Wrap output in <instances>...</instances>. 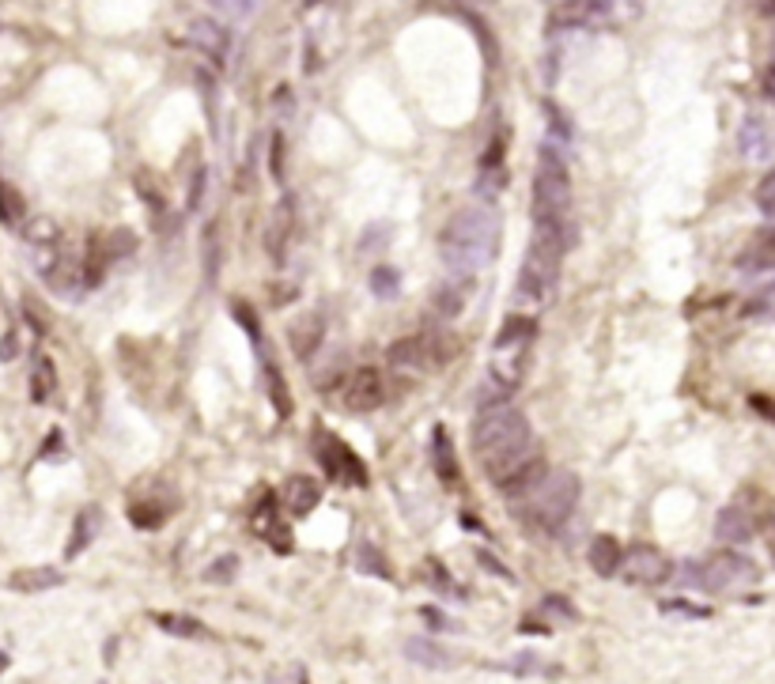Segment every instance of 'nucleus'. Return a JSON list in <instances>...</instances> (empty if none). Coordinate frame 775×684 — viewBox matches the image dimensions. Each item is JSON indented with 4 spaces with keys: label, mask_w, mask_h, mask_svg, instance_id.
I'll return each instance as SVG.
<instances>
[{
    "label": "nucleus",
    "mask_w": 775,
    "mask_h": 684,
    "mask_svg": "<svg viewBox=\"0 0 775 684\" xmlns=\"http://www.w3.org/2000/svg\"><path fill=\"white\" fill-rule=\"evenodd\" d=\"M473 454L481 458L488 480L500 484L507 473H515L518 465L537 454L530 439V420L507 401L481 405V416L473 424Z\"/></svg>",
    "instance_id": "nucleus-1"
},
{
    "label": "nucleus",
    "mask_w": 775,
    "mask_h": 684,
    "mask_svg": "<svg viewBox=\"0 0 775 684\" xmlns=\"http://www.w3.org/2000/svg\"><path fill=\"white\" fill-rule=\"evenodd\" d=\"M500 254V216L484 205H469L454 212L439 231V257L454 276H477Z\"/></svg>",
    "instance_id": "nucleus-2"
},
{
    "label": "nucleus",
    "mask_w": 775,
    "mask_h": 684,
    "mask_svg": "<svg viewBox=\"0 0 775 684\" xmlns=\"http://www.w3.org/2000/svg\"><path fill=\"white\" fill-rule=\"evenodd\" d=\"M568 223H545L534 220V239L522 257V273L515 284L518 303H545L560 280V261L568 254Z\"/></svg>",
    "instance_id": "nucleus-3"
},
{
    "label": "nucleus",
    "mask_w": 775,
    "mask_h": 684,
    "mask_svg": "<svg viewBox=\"0 0 775 684\" xmlns=\"http://www.w3.org/2000/svg\"><path fill=\"white\" fill-rule=\"evenodd\" d=\"M579 477L575 473H545L522 499H515V514L530 533H556L579 507Z\"/></svg>",
    "instance_id": "nucleus-4"
},
{
    "label": "nucleus",
    "mask_w": 775,
    "mask_h": 684,
    "mask_svg": "<svg viewBox=\"0 0 775 684\" xmlns=\"http://www.w3.org/2000/svg\"><path fill=\"white\" fill-rule=\"evenodd\" d=\"M571 212V178L564 159L556 148H541L537 155V178H534V220L545 223H568Z\"/></svg>",
    "instance_id": "nucleus-5"
},
{
    "label": "nucleus",
    "mask_w": 775,
    "mask_h": 684,
    "mask_svg": "<svg viewBox=\"0 0 775 684\" xmlns=\"http://www.w3.org/2000/svg\"><path fill=\"white\" fill-rule=\"evenodd\" d=\"M757 579H760L757 564L738 556V552H719L707 564H696V586L707 590V594H734V590L753 586Z\"/></svg>",
    "instance_id": "nucleus-6"
},
{
    "label": "nucleus",
    "mask_w": 775,
    "mask_h": 684,
    "mask_svg": "<svg viewBox=\"0 0 775 684\" xmlns=\"http://www.w3.org/2000/svg\"><path fill=\"white\" fill-rule=\"evenodd\" d=\"M314 454H318V462L326 465L329 477L345 480V484H356V488L367 484V465H363L333 431H322V428L314 431Z\"/></svg>",
    "instance_id": "nucleus-7"
},
{
    "label": "nucleus",
    "mask_w": 775,
    "mask_h": 684,
    "mask_svg": "<svg viewBox=\"0 0 775 684\" xmlns=\"http://www.w3.org/2000/svg\"><path fill=\"white\" fill-rule=\"evenodd\" d=\"M617 575H624V582H632V586H658V582L670 579V560L658 548L636 545L628 552H620Z\"/></svg>",
    "instance_id": "nucleus-8"
},
{
    "label": "nucleus",
    "mask_w": 775,
    "mask_h": 684,
    "mask_svg": "<svg viewBox=\"0 0 775 684\" xmlns=\"http://www.w3.org/2000/svg\"><path fill=\"white\" fill-rule=\"evenodd\" d=\"M450 356L447 348L435 341V337H405L390 348V363L394 367H405V371H431V367H443Z\"/></svg>",
    "instance_id": "nucleus-9"
},
{
    "label": "nucleus",
    "mask_w": 775,
    "mask_h": 684,
    "mask_svg": "<svg viewBox=\"0 0 775 684\" xmlns=\"http://www.w3.org/2000/svg\"><path fill=\"white\" fill-rule=\"evenodd\" d=\"M386 401V378L375 367H360L345 382V409L348 412H375Z\"/></svg>",
    "instance_id": "nucleus-10"
},
{
    "label": "nucleus",
    "mask_w": 775,
    "mask_h": 684,
    "mask_svg": "<svg viewBox=\"0 0 775 684\" xmlns=\"http://www.w3.org/2000/svg\"><path fill=\"white\" fill-rule=\"evenodd\" d=\"M753 533H757V514L741 507V503L723 507L719 518H715V537L726 541V545H745V541H753Z\"/></svg>",
    "instance_id": "nucleus-11"
},
{
    "label": "nucleus",
    "mask_w": 775,
    "mask_h": 684,
    "mask_svg": "<svg viewBox=\"0 0 775 684\" xmlns=\"http://www.w3.org/2000/svg\"><path fill=\"white\" fill-rule=\"evenodd\" d=\"M738 269L741 273H768V269H775V227L753 231V239L741 246Z\"/></svg>",
    "instance_id": "nucleus-12"
},
{
    "label": "nucleus",
    "mask_w": 775,
    "mask_h": 684,
    "mask_svg": "<svg viewBox=\"0 0 775 684\" xmlns=\"http://www.w3.org/2000/svg\"><path fill=\"white\" fill-rule=\"evenodd\" d=\"M738 140H741V155H745V159H753V163H764L775 148L772 125H768L764 114H749V118L741 121Z\"/></svg>",
    "instance_id": "nucleus-13"
},
{
    "label": "nucleus",
    "mask_w": 775,
    "mask_h": 684,
    "mask_svg": "<svg viewBox=\"0 0 775 684\" xmlns=\"http://www.w3.org/2000/svg\"><path fill=\"white\" fill-rule=\"evenodd\" d=\"M254 530L269 541V545L276 548V552H288L292 548V541H288V526L280 522V511H276V496L273 492H265V499H261L258 507H254Z\"/></svg>",
    "instance_id": "nucleus-14"
},
{
    "label": "nucleus",
    "mask_w": 775,
    "mask_h": 684,
    "mask_svg": "<svg viewBox=\"0 0 775 684\" xmlns=\"http://www.w3.org/2000/svg\"><path fill=\"white\" fill-rule=\"evenodd\" d=\"M545 473H549L545 458H541V454H534L530 462L518 465L515 473H507V477H503L500 484H496V488H500V496H507L511 503H515V499L526 496V492H530V488H534V484H537L541 477H545Z\"/></svg>",
    "instance_id": "nucleus-15"
},
{
    "label": "nucleus",
    "mask_w": 775,
    "mask_h": 684,
    "mask_svg": "<svg viewBox=\"0 0 775 684\" xmlns=\"http://www.w3.org/2000/svg\"><path fill=\"white\" fill-rule=\"evenodd\" d=\"M318 499H322V488H318V480L314 477L295 473V477L284 484V507H288V514H295V518H307V514L318 507Z\"/></svg>",
    "instance_id": "nucleus-16"
},
{
    "label": "nucleus",
    "mask_w": 775,
    "mask_h": 684,
    "mask_svg": "<svg viewBox=\"0 0 775 684\" xmlns=\"http://www.w3.org/2000/svg\"><path fill=\"white\" fill-rule=\"evenodd\" d=\"M65 575L57 571V567H23L16 575H8V590H16V594H46L53 586H61Z\"/></svg>",
    "instance_id": "nucleus-17"
},
{
    "label": "nucleus",
    "mask_w": 775,
    "mask_h": 684,
    "mask_svg": "<svg viewBox=\"0 0 775 684\" xmlns=\"http://www.w3.org/2000/svg\"><path fill=\"white\" fill-rule=\"evenodd\" d=\"M431 458H435V473H439L443 484H458L462 480V465H458V454H454L447 428L431 431Z\"/></svg>",
    "instance_id": "nucleus-18"
},
{
    "label": "nucleus",
    "mask_w": 775,
    "mask_h": 684,
    "mask_svg": "<svg viewBox=\"0 0 775 684\" xmlns=\"http://www.w3.org/2000/svg\"><path fill=\"white\" fill-rule=\"evenodd\" d=\"M322 337H326V325H322V314H303L299 322L288 329V341H292L295 348V356H314L318 352V344H322Z\"/></svg>",
    "instance_id": "nucleus-19"
},
{
    "label": "nucleus",
    "mask_w": 775,
    "mask_h": 684,
    "mask_svg": "<svg viewBox=\"0 0 775 684\" xmlns=\"http://www.w3.org/2000/svg\"><path fill=\"white\" fill-rule=\"evenodd\" d=\"M620 552H624V548L617 545V537H609V533H598V537L590 541V567H594V575H602V579L617 575Z\"/></svg>",
    "instance_id": "nucleus-20"
},
{
    "label": "nucleus",
    "mask_w": 775,
    "mask_h": 684,
    "mask_svg": "<svg viewBox=\"0 0 775 684\" xmlns=\"http://www.w3.org/2000/svg\"><path fill=\"white\" fill-rule=\"evenodd\" d=\"M99 526H103V511H99V507H84V514H80L76 526H72V541H69V548H65V556L76 560V556L95 541V530H99Z\"/></svg>",
    "instance_id": "nucleus-21"
},
{
    "label": "nucleus",
    "mask_w": 775,
    "mask_h": 684,
    "mask_svg": "<svg viewBox=\"0 0 775 684\" xmlns=\"http://www.w3.org/2000/svg\"><path fill=\"white\" fill-rule=\"evenodd\" d=\"M288 231H292V201L284 197L280 208L273 212V223H269V231H265V246H269V254L280 261L284 257V239H288Z\"/></svg>",
    "instance_id": "nucleus-22"
},
{
    "label": "nucleus",
    "mask_w": 775,
    "mask_h": 684,
    "mask_svg": "<svg viewBox=\"0 0 775 684\" xmlns=\"http://www.w3.org/2000/svg\"><path fill=\"white\" fill-rule=\"evenodd\" d=\"M152 620L167 635H178V639H205L208 635L205 624H201L197 616H186V613H155Z\"/></svg>",
    "instance_id": "nucleus-23"
},
{
    "label": "nucleus",
    "mask_w": 775,
    "mask_h": 684,
    "mask_svg": "<svg viewBox=\"0 0 775 684\" xmlns=\"http://www.w3.org/2000/svg\"><path fill=\"white\" fill-rule=\"evenodd\" d=\"M537 333V322L534 318H507L503 329L496 333V352L500 348H518V344H530Z\"/></svg>",
    "instance_id": "nucleus-24"
},
{
    "label": "nucleus",
    "mask_w": 775,
    "mask_h": 684,
    "mask_svg": "<svg viewBox=\"0 0 775 684\" xmlns=\"http://www.w3.org/2000/svg\"><path fill=\"white\" fill-rule=\"evenodd\" d=\"M53 390H57V371H53V360L50 356H35V371H31V397L42 405V401H50L53 397Z\"/></svg>",
    "instance_id": "nucleus-25"
},
{
    "label": "nucleus",
    "mask_w": 775,
    "mask_h": 684,
    "mask_svg": "<svg viewBox=\"0 0 775 684\" xmlns=\"http://www.w3.org/2000/svg\"><path fill=\"white\" fill-rule=\"evenodd\" d=\"M265 394L273 401L276 416H292V397H288V382L276 371V363H265Z\"/></svg>",
    "instance_id": "nucleus-26"
},
{
    "label": "nucleus",
    "mask_w": 775,
    "mask_h": 684,
    "mask_svg": "<svg viewBox=\"0 0 775 684\" xmlns=\"http://www.w3.org/2000/svg\"><path fill=\"white\" fill-rule=\"evenodd\" d=\"M405 654H409L413 662H420V666H431V669L450 666V654H447V650L435 647V643H428V639H409V643H405Z\"/></svg>",
    "instance_id": "nucleus-27"
},
{
    "label": "nucleus",
    "mask_w": 775,
    "mask_h": 684,
    "mask_svg": "<svg viewBox=\"0 0 775 684\" xmlns=\"http://www.w3.org/2000/svg\"><path fill=\"white\" fill-rule=\"evenodd\" d=\"M23 212H27L23 193H19L16 186H8V182H0V223H4V227H16V223L23 220Z\"/></svg>",
    "instance_id": "nucleus-28"
},
{
    "label": "nucleus",
    "mask_w": 775,
    "mask_h": 684,
    "mask_svg": "<svg viewBox=\"0 0 775 684\" xmlns=\"http://www.w3.org/2000/svg\"><path fill=\"white\" fill-rule=\"evenodd\" d=\"M193 42L197 46H205V53H212V57H224L227 50V35L216 27V23H193Z\"/></svg>",
    "instance_id": "nucleus-29"
},
{
    "label": "nucleus",
    "mask_w": 775,
    "mask_h": 684,
    "mask_svg": "<svg viewBox=\"0 0 775 684\" xmlns=\"http://www.w3.org/2000/svg\"><path fill=\"white\" fill-rule=\"evenodd\" d=\"M167 514H171V507H159V503H133V507H129V518H133V526H140V530L163 526Z\"/></svg>",
    "instance_id": "nucleus-30"
},
{
    "label": "nucleus",
    "mask_w": 775,
    "mask_h": 684,
    "mask_svg": "<svg viewBox=\"0 0 775 684\" xmlns=\"http://www.w3.org/2000/svg\"><path fill=\"white\" fill-rule=\"evenodd\" d=\"M745 314L749 318H760V322H775V284L760 288L749 303H745Z\"/></svg>",
    "instance_id": "nucleus-31"
},
{
    "label": "nucleus",
    "mask_w": 775,
    "mask_h": 684,
    "mask_svg": "<svg viewBox=\"0 0 775 684\" xmlns=\"http://www.w3.org/2000/svg\"><path fill=\"white\" fill-rule=\"evenodd\" d=\"M371 288H375L379 299H397V295H401V276H397V269H390V265H379V269L371 273Z\"/></svg>",
    "instance_id": "nucleus-32"
},
{
    "label": "nucleus",
    "mask_w": 775,
    "mask_h": 684,
    "mask_svg": "<svg viewBox=\"0 0 775 684\" xmlns=\"http://www.w3.org/2000/svg\"><path fill=\"white\" fill-rule=\"evenodd\" d=\"M23 239L31 242V246H50L53 250V242H57V223L53 220H31L27 227H23Z\"/></svg>",
    "instance_id": "nucleus-33"
},
{
    "label": "nucleus",
    "mask_w": 775,
    "mask_h": 684,
    "mask_svg": "<svg viewBox=\"0 0 775 684\" xmlns=\"http://www.w3.org/2000/svg\"><path fill=\"white\" fill-rule=\"evenodd\" d=\"M356 567H360V571H371V575H379V579H390V567H386V560L379 556V548L375 545L356 548Z\"/></svg>",
    "instance_id": "nucleus-34"
},
{
    "label": "nucleus",
    "mask_w": 775,
    "mask_h": 684,
    "mask_svg": "<svg viewBox=\"0 0 775 684\" xmlns=\"http://www.w3.org/2000/svg\"><path fill=\"white\" fill-rule=\"evenodd\" d=\"M465 284H469V280L458 276V284H450V288L439 291V310H443L447 318H454V314L465 307Z\"/></svg>",
    "instance_id": "nucleus-35"
},
{
    "label": "nucleus",
    "mask_w": 775,
    "mask_h": 684,
    "mask_svg": "<svg viewBox=\"0 0 775 684\" xmlns=\"http://www.w3.org/2000/svg\"><path fill=\"white\" fill-rule=\"evenodd\" d=\"M235 575H239V556H220V560L205 571V582H231Z\"/></svg>",
    "instance_id": "nucleus-36"
},
{
    "label": "nucleus",
    "mask_w": 775,
    "mask_h": 684,
    "mask_svg": "<svg viewBox=\"0 0 775 684\" xmlns=\"http://www.w3.org/2000/svg\"><path fill=\"white\" fill-rule=\"evenodd\" d=\"M205 265H208V284H216V273H220V235H216V227H208L205 235Z\"/></svg>",
    "instance_id": "nucleus-37"
},
{
    "label": "nucleus",
    "mask_w": 775,
    "mask_h": 684,
    "mask_svg": "<svg viewBox=\"0 0 775 684\" xmlns=\"http://www.w3.org/2000/svg\"><path fill=\"white\" fill-rule=\"evenodd\" d=\"M757 208L764 212V216H775V167L764 178H760V186H757Z\"/></svg>",
    "instance_id": "nucleus-38"
},
{
    "label": "nucleus",
    "mask_w": 775,
    "mask_h": 684,
    "mask_svg": "<svg viewBox=\"0 0 775 684\" xmlns=\"http://www.w3.org/2000/svg\"><path fill=\"white\" fill-rule=\"evenodd\" d=\"M133 246H137L133 231H114V235L103 242V257H121V254H129Z\"/></svg>",
    "instance_id": "nucleus-39"
},
{
    "label": "nucleus",
    "mask_w": 775,
    "mask_h": 684,
    "mask_svg": "<svg viewBox=\"0 0 775 684\" xmlns=\"http://www.w3.org/2000/svg\"><path fill=\"white\" fill-rule=\"evenodd\" d=\"M231 314H235V318L242 322V329H246V333L258 341V314L246 307V303H231Z\"/></svg>",
    "instance_id": "nucleus-40"
},
{
    "label": "nucleus",
    "mask_w": 775,
    "mask_h": 684,
    "mask_svg": "<svg viewBox=\"0 0 775 684\" xmlns=\"http://www.w3.org/2000/svg\"><path fill=\"white\" fill-rule=\"evenodd\" d=\"M545 609L556 613V616H564V620H575V616H579L575 609H571V601H564L560 594H549V598H545Z\"/></svg>",
    "instance_id": "nucleus-41"
},
{
    "label": "nucleus",
    "mask_w": 775,
    "mask_h": 684,
    "mask_svg": "<svg viewBox=\"0 0 775 684\" xmlns=\"http://www.w3.org/2000/svg\"><path fill=\"white\" fill-rule=\"evenodd\" d=\"M269 171H273L276 182L284 178V137H280V133L273 137V167H269Z\"/></svg>",
    "instance_id": "nucleus-42"
},
{
    "label": "nucleus",
    "mask_w": 775,
    "mask_h": 684,
    "mask_svg": "<svg viewBox=\"0 0 775 684\" xmlns=\"http://www.w3.org/2000/svg\"><path fill=\"white\" fill-rule=\"evenodd\" d=\"M16 333H4L0 337V363H8V360H16Z\"/></svg>",
    "instance_id": "nucleus-43"
},
{
    "label": "nucleus",
    "mask_w": 775,
    "mask_h": 684,
    "mask_svg": "<svg viewBox=\"0 0 775 684\" xmlns=\"http://www.w3.org/2000/svg\"><path fill=\"white\" fill-rule=\"evenodd\" d=\"M666 613H685V616H707V609H696V605H685V601H670Z\"/></svg>",
    "instance_id": "nucleus-44"
},
{
    "label": "nucleus",
    "mask_w": 775,
    "mask_h": 684,
    "mask_svg": "<svg viewBox=\"0 0 775 684\" xmlns=\"http://www.w3.org/2000/svg\"><path fill=\"white\" fill-rule=\"evenodd\" d=\"M61 443H65V435H61V431H50V435H46V446H42V458L57 454V450H61Z\"/></svg>",
    "instance_id": "nucleus-45"
},
{
    "label": "nucleus",
    "mask_w": 775,
    "mask_h": 684,
    "mask_svg": "<svg viewBox=\"0 0 775 684\" xmlns=\"http://www.w3.org/2000/svg\"><path fill=\"white\" fill-rule=\"evenodd\" d=\"M753 409L768 412V420L775 424V401H768V397H753Z\"/></svg>",
    "instance_id": "nucleus-46"
},
{
    "label": "nucleus",
    "mask_w": 775,
    "mask_h": 684,
    "mask_svg": "<svg viewBox=\"0 0 775 684\" xmlns=\"http://www.w3.org/2000/svg\"><path fill=\"white\" fill-rule=\"evenodd\" d=\"M764 91H768V99H775V65L764 72Z\"/></svg>",
    "instance_id": "nucleus-47"
},
{
    "label": "nucleus",
    "mask_w": 775,
    "mask_h": 684,
    "mask_svg": "<svg viewBox=\"0 0 775 684\" xmlns=\"http://www.w3.org/2000/svg\"><path fill=\"white\" fill-rule=\"evenodd\" d=\"M760 8H764V16H775V0H760Z\"/></svg>",
    "instance_id": "nucleus-48"
}]
</instances>
